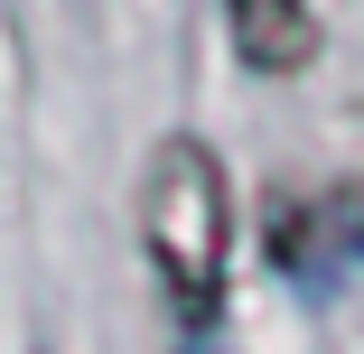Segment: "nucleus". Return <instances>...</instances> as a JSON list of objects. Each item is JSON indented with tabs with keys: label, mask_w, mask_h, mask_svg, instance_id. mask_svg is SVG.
<instances>
[{
	"label": "nucleus",
	"mask_w": 364,
	"mask_h": 354,
	"mask_svg": "<svg viewBox=\"0 0 364 354\" xmlns=\"http://www.w3.org/2000/svg\"><path fill=\"white\" fill-rule=\"evenodd\" d=\"M140 243H150V270L168 289L178 336H215L225 317V261H234V177L205 150L196 131H168L150 168H140Z\"/></svg>",
	"instance_id": "obj_1"
},
{
	"label": "nucleus",
	"mask_w": 364,
	"mask_h": 354,
	"mask_svg": "<svg viewBox=\"0 0 364 354\" xmlns=\"http://www.w3.org/2000/svg\"><path fill=\"white\" fill-rule=\"evenodd\" d=\"M271 270L309 299H327L346 270H364V187L336 177L318 196H289L271 215Z\"/></svg>",
	"instance_id": "obj_2"
},
{
	"label": "nucleus",
	"mask_w": 364,
	"mask_h": 354,
	"mask_svg": "<svg viewBox=\"0 0 364 354\" xmlns=\"http://www.w3.org/2000/svg\"><path fill=\"white\" fill-rule=\"evenodd\" d=\"M225 19H234V47H243L252 75H299V65L318 56L309 0H225Z\"/></svg>",
	"instance_id": "obj_3"
}]
</instances>
